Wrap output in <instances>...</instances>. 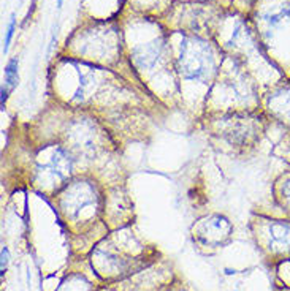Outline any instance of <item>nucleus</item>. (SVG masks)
<instances>
[{"instance_id":"obj_1","label":"nucleus","mask_w":290,"mask_h":291,"mask_svg":"<svg viewBox=\"0 0 290 291\" xmlns=\"http://www.w3.org/2000/svg\"><path fill=\"white\" fill-rule=\"evenodd\" d=\"M18 79H20V76H18V59L13 57L5 65V86L12 90L16 86Z\"/></svg>"},{"instance_id":"obj_2","label":"nucleus","mask_w":290,"mask_h":291,"mask_svg":"<svg viewBox=\"0 0 290 291\" xmlns=\"http://www.w3.org/2000/svg\"><path fill=\"white\" fill-rule=\"evenodd\" d=\"M14 29H16V17H14V14H12L10 24H8V29H6L5 40H4V54H6L8 52V48H10L12 38H13V35H14Z\"/></svg>"},{"instance_id":"obj_3","label":"nucleus","mask_w":290,"mask_h":291,"mask_svg":"<svg viewBox=\"0 0 290 291\" xmlns=\"http://www.w3.org/2000/svg\"><path fill=\"white\" fill-rule=\"evenodd\" d=\"M8 258H10V253H8L6 247H4L2 249V272H5V269L8 266Z\"/></svg>"},{"instance_id":"obj_4","label":"nucleus","mask_w":290,"mask_h":291,"mask_svg":"<svg viewBox=\"0 0 290 291\" xmlns=\"http://www.w3.org/2000/svg\"><path fill=\"white\" fill-rule=\"evenodd\" d=\"M62 3H64V0H58V8H62Z\"/></svg>"}]
</instances>
